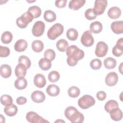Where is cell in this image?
<instances>
[{
    "mask_svg": "<svg viewBox=\"0 0 123 123\" xmlns=\"http://www.w3.org/2000/svg\"><path fill=\"white\" fill-rule=\"evenodd\" d=\"M111 28L115 34H122L123 33V21H117L113 22L111 25Z\"/></svg>",
    "mask_w": 123,
    "mask_h": 123,
    "instance_id": "9a60e30c",
    "label": "cell"
},
{
    "mask_svg": "<svg viewBox=\"0 0 123 123\" xmlns=\"http://www.w3.org/2000/svg\"><path fill=\"white\" fill-rule=\"evenodd\" d=\"M60 78V75L56 71H52L50 72L48 74V79L52 83L56 82L59 80Z\"/></svg>",
    "mask_w": 123,
    "mask_h": 123,
    "instance_id": "74e56055",
    "label": "cell"
},
{
    "mask_svg": "<svg viewBox=\"0 0 123 123\" xmlns=\"http://www.w3.org/2000/svg\"><path fill=\"white\" fill-rule=\"evenodd\" d=\"M45 24L41 21H37L33 25L32 29V33L34 36L39 37L41 36L45 30Z\"/></svg>",
    "mask_w": 123,
    "mask_h": 123,
    "instance_id": "9c48e42d",
    "label": "cell"
},
{
    "mask_svg": "<svg viewBox=\"0 0 123 123\" xmlns=\"http://www.w3.org/2000/svg\"><path fill=\"white\" fill-rule=\"evenodd\" d=\"M90 65L92 69L94 70H97L101 67L102 62L99 59H94L90 62Z\"/></svg>",
    "mask_w": 123,
    "mask_h": 123,
    "instance_id": "ab89813d",
    "label": "cell"
},
{
    "mask_svg": "<svg viewBox=\"0 0 123 123\" xmlns=\"http://www.w3.org/2000/svg\"><path fill=\"white\" fill-rule=\"evenodd\" d=\"M103 64L106 68L108 69H112L116 67L117 62L116 60L113 58L108 57L104 60Z\"/></svg>",
    "mask_w": 123,
    "mask_h": 123,
    "instance_id": "4316f807",
    "label": "cell"
},
{
    "mask_svg": "<svg viewBox=\"0 0 123 123\" xmlns=\"http://www.w3.org/2000/svg\"><path fill=\"white\" fill-rule=\"evenodd\" d=\"M14 86L18 90L25 88L27 85V82L25 78H18L14 82Z\"/></svg>",
    "mask_w": 123,
    "mask_h": 123,
    "instance_id": "484cf974",
    "label": "cell"
},
{
    "mask_svg": "<svg viewBox=\"0 0 123 123\" xmlns=\"http://www.w3.org/2000/svg\"><path fill=\"white\" fill-rule=\"evenodd\" d=\"M44 56L45 58H46L50 61H52L54 60L56 56L55 52L52 49H48L45 50L44 53Z\"/></svg>",
    "mask_w": 123,
    "mask_h": 123,
    "instance_id": "f35d334b",
    "label": "cell"
},
{
    "mask_svg": "<svg viewBox=\"0 0 123 123\" xmlns=\"http://www.w3.org/2000/svg\"><path fill=\"white\" fill-rule=\"evenodd\" d=\"M95 104V100L93 97L88 95H85L78 100V106L82 109H87Z\"/></svg>",
    "mask_w": 123,
    "mask_h": 123,
    "instance_id": "5b68a950",
    "label": "cell"
},
{
    "mask_svg": "<svg viewBox=\"0 0 123 123\" xmlns=\"http://www.w3.org/2000/svg\"><path fill=\"white\" fill-rule=\"evenodd\" d=\"M82 44L86 47L92 46L94 43V39L90 30L85 31L81 37Z\"/></svg>",
    "mask_w": 123,
    "mask_h": 123,
    "instance_id": "8992f818",
    "label": "cell"
},
{
    "mask_svg": "<svg viewBox=\"0 0 123 123\" xmlns=\"http://www.w3.org/2000/svg\"><path fill=\"white\" fill-rule=\"evenodd\" d=\"M118 76L116 73L111 72L108 73L105 77L106 84L110 86H114L118 82Z\"/></svg>",
    "mask_w": 123,
    "mask_h": 123,
    "instance_id": "8fae6325",
    "label": "cell"
},
{
    "mask_svg": "<svg viewBox=\"0 0 123 123\" xmlns=\"http://www.w3.org/2000/svg\"><path fill=\"white\" fill-rule=\"evenodd\" d=\"M0 74L1 77L4 78H9L12 74L11 67L8 64H4L0 67Z\"/></svg>",
    "mask_w": 123,
    "mask_h": 123,
    "instance_id": "d6986e66",
    "label": "cell"
},
{
    "mask_svg": "<svg viewBox=\"0 0 123 123\" xmlns=\"http://www.w3.org/2000/svg\"><path fill=\"white\" fill-rule=\"evenodd\" d=\"M0 122H2V120H3L4 121V123H5V117L4 116H3V115L2 114H0Z\"/></svg>",
    "mask_w": 123,
    "mask_h": 123,
    "instance_id": "7dc6e473",
    "label": "cell"
},
{
    "mask_svg": "<svg viewBox=\"0 0 123 123\" xmlns=\"http://www.w3.org/2000/svg\"><path fill=\"white\" fill-rule=\"evenodd\" d=\"M97 98L100 101H103L106 98V93L103 91H99L96 94Z\"/></svg>",
    "mask_w": 123,
    "mask_h": 123,
    "instance_id": "ee69618b",
    "label": "cell"
},
{
    "mask_svg": "<svg viewBox=\"0 0 123 123\" xmlns=\"http://www.w3.org/2000/svg\"><path fill=\"white\" fill-rule=\"evenodd\" d=\"M111 119L115 121H119L122 119L123 112L121 110L118 108L112 110L110 113Z\"/></svg>",
    "mask_w": 123,
    "mask_h": 123,
    "instance_id": "7402d4cb",
    "label": "cell"
},
{
    "mask_svg": "<svg viewBox=\"0 0 123 123\" xmlns=\"http://www.w3.org/2000/svg\"><path fill=\"white\" fill-rule=\"evenodd\" d=\"M27 12L31 13L34 18H37L40 17L41 14V10L37 6H32L28 8Z\"/></svg>",
    "mask_w": 123,
    "mask_h": 123,
    "instance_id": "1f68e13d",
    "label": "cell"
},
{
    "mask_svg": "<svg viewBox=\"0 0 123 123\" xmlns=\"http://www.w3.org/2000/svg\"><path fill=\"white\" fill-rule=\"evenodd\" d=\"M64 27L60 23L53 25L48 31V37L51 40H55L63 32Z\"/></svg>",
    "mask_w": 123,
    "mask_h": 123,
    "instance_id": "3957f363",
    "label": "cell"
},
{
    "mask_svg": "<svg viewBox=\"0 0 123 123\" xmlns=\"http://www.w3.org/2000/svg\"><path fill=\"white\" fill-rule=\"evenodd\" d=\"M18 111L17 107L14 104H12L9 106H6L4 108V113L10 117H12L15 115Z\"/></svg>",
    "mask_w": 123,
    "mask_h": 123,
    "instance_id": "cb8c5ba5",
    "label": "cell"
},
{
    "mask_svg": "<svg viewBox=\"0 0 123 123\" xmlns=\"http://www.w3.org/2000/svg\"><path fill=\"white\" fill-rule=\"evenodd\" d=\"M123 63H121V64L120 65V66H119V71H120V73L121 74H123V72H122V67H123Z\"/></svg>",
    "mask_w": 123,
    "mask_h": 123,
    "instance_id": "bcb514c9",
    "label": "cell"
},
{
    "mask_svg": "<svg viewBox=\"0 0 123 123\" xmlns=\"http://www.w3.org/2000/svg\"><path fill=\"white\" fill-rule=\"evenodd\" d=\"M12 35L9 31L4 32L1 37V41L4 44H9L12 40Z\"/></svg>",
    "mask_w": 123,
    "mask_h": 123,
    "instance_id": "836d02e7",
    "label": "cell"
},
{
    "mask_svg": "<svg viewBox=\"0 0 123 123\" xmlns=\"http://www.w3.org/2000/svg\"><path fill=\"white\" fill-rule=\"evenodd\" d=\"M86 3L85 0H71L69 3V8L73 10H78L83 7Z\"/></svg>",
    "mask_w": 123,
    "mask_h": 123,
    "instance_id": "ffe728a7",
    "label": "cell"
},
{
    "mask_svg": "<svg viewBox=\"0 0 123 123\" xmlns=\"http://www.w3.org/2000/svg\"><path fill=\"white\" fill-rule=\"evenodd\" d=\"M34 19L33 16L28 12L24 13L22 15L17 18L16 21L17 25L21 28H26L28 24L31 22Z\"/></svg>",
    "mask_w": 123,
    "mask_h": 123,
    "instance_id": "277c9868",
    "label": "cell"
},
{
    "mask_svg": "<svg viewBox=\"0 0 123 123\" xmlns=\"http://www.w3.org/2000/svg\"><path fill=\"white\" fill-rule=\"evenodd\" d=\"M66 54L68 56L67 63L70 66L76 65L78 61L83 59L85 56L84 51L74 45L68 47L66 50Z\"/></svg>",
    "mask_w": 123,
    "mask_h": 123,
    "instance_id": "6da1fadb",
    "label": "cell"
},
{
    "mask_svg": "<svg viewBox=\"0 0 123 123\" xmlns=\"http://www.w3.org/2000/svg\"><path fill=\"white\" fill-rule=\"evenodd\" d=\"M10 54V49L7 47H3L0 46V57H7Z\"/></svg>",
    "mask_w": 123,
    "mask_h": 123,
    "instance_id": "b9f144b4",
    "label": "cell"
},
{
    "mask_svg": "<svg viewBox=\"0 0 123 123\" xmlns=\"http://www.w3.org/2000/svg\"><path fill=\"white\" fill-rule=\"evenodd\" d=\"M112 54L116 57H120L123 53V38L122 37L119 39L116 44L112 48Z\"/></svg>",
    "mask_w": 123,
    "mask_h": 123,
    "instance_id": "7c38bea8",
    "label": "cell"
},
{
    "mask_svg": "<svg viewBox=\"0 0 123 123\" xmlns=\"http://www.w3.org/2000/svg\"><path fill=\"white\" fill-rule=\"evenodd\" d=\"M69 46L68 42L64 39L59 40L56 43V48L60 51L64 52L66 50Z\"/></svg>",
    "mask_w": 123,
    "mask_h": 123,
    "instance_id": "4dcf8cb0",
    "label": "cell"
},
{
    "mask_svg": "<svg viewBox=\"0 0 123 123\" xmlns=\"http://www.w3.org/2000/svg\"><path fill=\"white\" fill-rule=\"evenodd\" d=\"M27 47V42L25 39H20L18 40L15 43L14 49L17 52L24 51Z\"/></svg>",
    "mask_w": 123,
    "mask_h": 123,
    "instance_id": "ac0fdd59",
    "label": "cell"
},
{
    "mask_svg": "<svg viewBox=\"0 0 123 123\" xmlns=\"http://www.w3.org/2000/svg\"><path fill=\"white\" fill-rule=\"evenodd\" d=\"M80 93V90L79 88L75 86H72L70 87L68 90V95L73 98L78 97Z\"/></svg>",
    "mask_w": 123,
    "mask_h": 123,
    "instance_id": "d590c367",
    "label": "cell"
},
{
    "mask_svg": "<svg viewBox=\"0 0 123 123\" xmlns=\"http://www.w3.org/2000/svg\"><path fill=\"white\" fill-rule=\"evenodd\" d=\"M16 102L18 105H24L27 102V99L24 97H19L17 98Z\"/></svg>",
    "mask_w": 123,
    "mask_h": 123,
    "instance_id": "f6af8a7d",
    "label": "cell"
},
{
    "mask_svg": "<svg viewBox=\"0 0 123 123\" xmlns=\"http://www.w3.org/2000/svg\"><path fill=\"white\" fill-rule=\"evenodd\" d=\"M102 28V25L98 21L94 22L90 25V31L94 34L99 33L101 32Z\"/></svg>",
    "mask_w": 123,
    "mask_h": 123,
    "instance_id": "603a6c76",
    "label": "cell"
},
{
    "mask_svg": "<svg viewBox=\"0 0 123 123\" xmlns=\"http://www.w3.org/2000/svg\"><path fill=\"white\" fill-rule=\"evenodd\" d=\"M38 65L41 70L47 71L51 68V62L50 61L46 58H41L38 62Z\"/></svg>",
    "mask_w": 123,
    "mask_h": 123,
    "instance_id": "d4e9b609",
    "label": "cell"
},
{
    "mask_svg": "<svg viewBox=\"0 0 123 123\" xmlns=\"http://www.w3.org/2000/svg\"><path fill=\"white\" fill-rule=\"evenodd\" d=\"M108 50L107 44L104 42L99 41L97 44L95 53L98 57H103L106 55Z\"/></svg>",
    "mask_w": 123,
    "mask_h": 123,
    "instance_id": "30bf717a",
    "label": "cell"
},
{
    "mask_svg": "<svg viewBox=\"0 0 123 123\" xmlns=\"http://www.w3.org/2000/svg\"><path fill=\"white\" fill-rule=\"evenodd\" d=\"M64 115L72 123H82L84 120V115L73 106L67 107L64 111Z\"/></svg>",
    "mask_w": 123,
    "mask_h": 123,
    "instance_id": "7a4b0ae2",
    "label": "cell"
},
{
    "mask_svg": "<svg viewBox=\"0 0 123 123\" xmlns=\"http://www.w3.org/2000/svg\"><path fill=\"white\" fill-rule=\"evenodd\" d=\"M107 14L111 19H116L120 17L121 15V10L118 7L114 6L109 9Z\"/></svg>",
    "mask_w": 123,
    "mask_h": 123,
    "instance_id": "2e32d148",
    "label": "cell"
},
{
    "mask_svg": "<svg viewBox=\"0 0 123 123\" xmlns=\"http://www.w3.org/2000/svg\"><path fill=\"white\" fill-rule=\"evenodd\" d=\"M32 49L36 52H40L44 49L43 43L39 40H35L32 43Z\"/></svg>",
    "mask_w": 123,
    "mask_h": 123,
    "instance_id": "f546056e",
    "label": "cell"
},
{
    "mask_svg": "<svg viewBox=\"0 0 123 123\" xmlns=\"http://www.w3.org/2000/svg\"><path fill=\"white\" fill-rule=\"evenodd\" d=\"M108 2L106 0H96L95 1L93 10L96 15H99L103 14L106 8Z\"/></svg>",
    "mask_w": 123,
    "mask_h": 123,
    "instance_id": "52a82bcc",
    "label": "cell"
},
{
    "mask_svg": "<svg viewBox=\"0 0 123 123\" xmlns=\"http://www.w3.org/2000/svg\"><path fill=\"white\" fill-rule=\"evenodd\" d=\"M27 68L21 63H18L15 68V74L17 78H24L26 74Z\"/></svg>",
    "mask_w": 123,
    "mask_h": 123,
    "instance_id": "e0dca14e",
    "label": "cell"
},
{
    "mask_svg": "<svg viewBox=\"0 0 123 123\" xmlns=\"http://www.w3.org/2000/svg\"><path fill=\"white\" fill-rule=\"evenodd\" d=\"M32 100L37 103L43 102L45 100V95L44 93L39 90L34 91L31 95Z\"/></svg>",
    "mask_w": 123,
    "mask_h": 123,
    "instance_id": "4fadbf2b",
    "label": "cell"
},
{
    "mask_svg": "<svg viewBox=\"0 0 123 123\" xmlns=\"http://www.w3.org/2000/svg\"><path fill=\"white\" fill-rule=\"evenodd\" d=\"M0 102L2 105L6 107L12 105L13 100L12 98L10 95L4 94L0 97Z\"/></svg>",
    "mask_w": 123,
    "mask_h": 123,
    "instance_id": "e575fe53",
    "label": "cell"
},
{
    "mask_svg": "<svg viewBox=\"0 0 123 123\" xmlns=\"http://www.w3.org/2000/svg\"><path fill=\"white\" fill-rule=\"evenodd\" d=\"M67 2V0H56L55 2V5L58 8H63L66 6Z\"/></svg>",
    "mask_w": 123,
    "mask_h": 123,
    "instance_id": "7bdbcfd3",
    "label": "cell"
},
{
    "mask_svg": "<svg viewBox=\"0 0 123 123\" xmlns=\"http://www.w3.org/2000/svg\"><path fill=\"white\" fill-rule=\"evenodd\" d=\"M85 16L86 19L88 20H94L96 18L97 15L94 12L93 9L89 8L87 9L85 13Z\"/></svg>",
    "mask_w": 123,
    "mask_h": 123,
    "instance_id": "60d3db41",
    "label": "cell"
},
{
    "mask_svg": "<svg viewBox=\"0 0 123 123\" xmlns=\"http://www.w3.org/2000/svg\"><path fill=\"white\" fill-rule=\"evenodd\" d=\"M60 92L59 86L54 84H50L46 88V92L51 97H55L58 96Z\"/></svg>",
    "mask_w": 123,
    "mask_h": 123,
    "instance_id": "44dd1931",
    "label": "cell"
},
{
    "mask_svg": "<svg viewBox=\"0 0 123 123\" xmlns=\"http://www.w3.org/2000/svg\"><path fill=\"white\" fill-rule=\"evenodd\" d=\"M18 63L24 65L27 69H29L31 66V62L29 58L25 55H21L18 58Z\"/></svg>",
    "mask_w": 123,
    "mask_h": 123,
    "instance_id": "8d00e7d4",
    "label": "cell"
},
{
    "mask_svg": "<svg viewBox=\"0 0 123 123\" xmlns=\"http://www.w3.org/2000/svg\"><path fill=\"white\" fill-rule=\"evenodd\" d=\"M26 120L31 123H49V122L40 116L38 114L34 111H29L26 115Z\"/></svg>",
    "mask_w": 123,
    "mask_h": 123,
    "instance_id": "ba28073f",
    "label": "cell"
},
{
    "mask_svg": "<svg viewBox=\"0 0 123 123\" xmlns=\"http://www.w3.org/2000/svg\"><path fill=\"white\" fill-rule=\"evenodd\" d=\"M119 108L118 102L114 100H110L108 101L104 106L105 110L108 113H110L112 110Z\"/></svg>",
    "mask_w": 123,
    "mask_h": 123,
    "instance_id": "83f0119b",
    "label": "cell"
},
{
    "mask_svg": "<svg viewBox=\"0 0 123 123\" xmlns=\"http://www.w3.org/2000/svg\"><path fill=\"white\" fill-rule=\"evenodd\" d=\"M78 36L77 31L74 28H70L68 29L66 32L67 37L71 41H75L77 39Z\"/></svg>",
    "mask_w": 123,
    "mask_h": 123,
    "instance_id": "d6a6232c",
    "label": "cell"
},
{
    "mask_svg": "<svg viewBox=\"0 0 123 123\" xmlns=\"http://www.w3.org/2000/svg\"><path fill=\"white\" fill-rule=\"evenodd\" d=\"M34 84L38 88H42L46 84V80L44 75L41 74H37L34 78Z\"/></svg>",
    "mask_w": 123,
    "mask_h": 123,
    "instance_id": "5bb4252c",
    "label": "cell"
},
{
    "mask_svg": "<svg viewBox=\"0 0 123 123\" xmlns=\"http://www.w3.org/2000/svg\"><path fill=\"white\" fill-rule=\"evenodd\" d=\"M64 122V121H60V120H57V121H55V122Z\"/></svg>",
    "mask_w": 123,
    "mask_h": 123,
    "instance_id": "c3c4849f",
    "label": "cell"
},
{
    "mask_svg": "<svg viewBox=\"0 0 123 123\" xmlns=\"http://www.w3.org/2000/svg\"><path fill=\"white\" fill-rule=\"evenodd\" d=\"M44 19L47 22H52L56 20V15L52 11L47 10L44 12Z\"/></svg>",
    "mask_w": 123,
    "mask_h": 123,
    "instance_id": "f1b7e54d",
    "label": "cell"
}]
</instances>
